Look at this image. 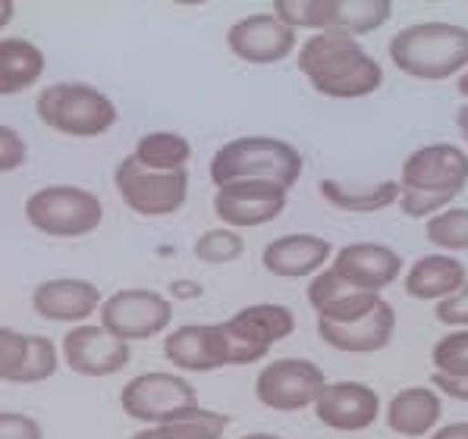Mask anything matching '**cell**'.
Wrapping results in <instances>:
<instances>
[{
	"label": "cell",
	"mask_w": 468,
	"mask_h": 439,
	"mask_svg": "<svg viewBox=\"0 0 468 439\" xmlns=\"http://www.w3.org/2000/svg\"><path fill=\"white\" fill-rule=\"evenodd\" d=\"M299 73L318 95L334 100L368 98L384 85V67L352 35L314 32L299 45Z\"/></svg>",
	"instance_id": "1"
},
{
	"label": "cell",
	"mask_w": 468,
	"mask_h": 439,
	"mask_svg": "<svg viewBox=\"0 0 468 439\" xmlns=\"http://www.w3.org/2000/svg\"><path fill=\"white\" fill-rule=\"evenodd\" d=\"M468 185V154L459 145L437 141L424 145L402 161L399 201L402 214L412 220L446 211Z\"/></svg>",
	"instance_id": "2"
},
{
	"label": "cell",
	"mask_w": 468,
	"mask_h": 439,
	"mask_svg": "<svg viewBox=\"0 0 468 439\" xmlns=\"http://www.w3.org/2000/svg\"><path fill=\"white\" fill-rule=\"evenodd\" d=\"M393 67L419 82H443L468 69V28L456 23H415L390 38Z\"/></svg>",
	"instance_id": "3"
},
{
	"label": "cell",
	"mask_w": 468,
	"mask_h": 439,
	"mask_svg": "<svg viewBox=\"0 0 468 439\" xmlns=\"http://www.w3.org/2000/svg\"><path fill=\"white\" fill-rule=\"evenodd\" d=\"M302 161L299 148L273 135H242L214 151L207 163V176L218 185L229 183H271L290 192L302 179Z\"/></svg>",
	"instance_id": "4"
},
{
	"label": "cell",
	"mask_w": 468,
	"mask_h": 439,
	"mask_svg": "<svg viewBox=\"0 0 468 439\" xmlns=\"http://www.w3.org/2000/svg\"><path fill=\"white\" fill-rule=\"evenodd\" d=\"M35 113L50 132L67 139H98L120 120L113 98L89 82L45 85L35 98Z\"/></svg>",
	"instance_id": "5"
},
{
	"label": "cell",
	"mask_w": 468,
	"mask_h": 439,
	"mask_svg": "<svg viewBox=\"0 0 468 439\" xmlns=\"http://www.w3.org/2000/svg\"><path fill=\"white\" fill-rule=\"evenodd\" d=\"M26 223L50 239H82L101 229L104 223V204L91 189L73 183L41 185L23 204Z\"/></svg>",
	"instance_id": "6"
},
{
	"label": "cell",
	"mask_w": 468,
	"mask_h": 439,
	"mask_svg": "<svg viewBox=\"0 0 468 439\" xmlns=\"http://www.w3.org/2000/svg\"><path fill=\"white\" fill-rule=\"evenodd\" d=\"M271 13L292 32H340V35H371L390 23V0H273Z\"/></svg>",
	"instance_id": "7"
},
{
	"label": "cell",
	"mask_w": 468,
	"mask_h": 439,
	"mask_svg": "<svg viewBox=\"0 0 468 439\" xmlns=\"http://www.w3.org/2000/svg\"><path fill=\"white\" fill-rule=\"evenodd\" d=\"M218 327L223 351H227V367H249L264 361L273 345L296 333V314L277 301H258V305L239 308Z\"/></svg>",
	"instance_id": "8"
},
{
	"label": "cell",
	"mask_w": 468,
	"mask_h": 439,
	"mask_svg": "<svg viewBox=\"0 0 468 439\" xmlns=\"http://www.w3.org/2000/svg\"><path fill=\"white\" fill-rule=\"evenodd\" d=\"M98 323L123 342H148L164 336L173 323V301L157 289L129 286L104 295L98 308Z\"/></svg>",
	"instance_id": "9"
},
{
	"label": "cell",
	"mask_w": 468,
	"mask_h": 439,
	"mask_svg": "<svg viewBox=\"0 0 468 439\" xmlns=\"http://www.w3.org/2000/svg\"><path fill=\"white\" fill-rule=\"evenodd\" d=\"M196 405H201L196 386L176 371L135 373L123 390H120V408H123V414L129 421L142 423V427L167 423L179 412Z\"/></svg>",
	"instance_id": "10"
},
{
	"label": "cell",
	"mask_w": 468,
	"mask_h": 439,
	"mask_svg": "<svg viewBox=\"0 0 468 439\" xmlns=\"http://www.w3.org/2000/svg\"><path fill=\"white\" fill-rule=\"evenodd\" d=\"M113 185H117V195L123 201L126 211L148 220L170 217V214L183 211V204L189 201V170L154 172L139 167L133 157H123L117 163Z\"/></svg>",
	"instance_id": "11"
},
{
	"label": "cell",
	"mask_w": 468,
	"mask_h": 439,
	"mask_svg": "<svg viewBox=\"0 0 468 439\" xmlns=\"http://www.w3.org/2000/svg\"><path fill=\"white\" fill-rule=\"evenodd\" d=\"M324 386H327V377L314 361H308V358H277V361H268L258 371L255 399L268 412L292 414L312 408Z\"/></svg>",
	"instance_id": "12"
},
{
	"label": "cell",
	"mask_w": 468,
	"mask_h": 439,
	"mask_svg": "<svg viewBox=\"0 0 468 439\" xmlns=\"http://www.w3.org/2000/svg\"><path fill=\"white\" fill-rule=\"evenodd\" d=\"M60 361L76 377H117L133 361V345L107 333L101 323H79V327H69L60 340Z\"/></svg>",
	"instance_id": "13"
},
{
	"label": "cell",
	"mask_w": 468,
	"mask_h": 439,
	"mask_svg": "<svg viewBox=\"0 0 468 439\" xmlns=\"http://www.w3.org/2000/svg\"><path fill=\"white\" fill-rule=\"evenodd\" d=\"M290 192L271 183H229L214 192V214L227 229L268 226L286 211Z\"/></svg>",
	"instance_id": "14"
},
{
	"label": "cell",
	"mask_w": 468,
	"mask_h": 439,
	"mask_svg": "<svg viewBox=\"0 0 468 439\" xmlns=\"http://www.w3.org/2000/svg\"><path fill=\"white\" fill-rule=\"evenodd\" d=\"M296 45L299 35L280 23L273 13H251V16L236 19L227 28L229 54L242 63H251V67H273V63L286 60Z\"/></svg>",
	"instance_id": "15"
},
{
	"label": "cell",
	"mask_w": 468,
	"mask_h": 439,
	"mask_svg": "<svg viewBox=\"0 0 468 439\" xmlns=\"http://www.w3.org/2000/svg\"><path fill=\"white\" fill-rule=\"evenodd\" d=\"M314 417L327 430L336 434H362L378 423L380 417V395L374 386L362 380H336L327 383L314 402Z\"/></svg>",
	"instance_id": "16"
},
{
	"label": "cell",
	"mask_w": 468,
	"mask_h": 439,
	"mask_svg": "<svg viewBox=\"0 0 468 439\" xmlns=\"http://www.w3.org/2000/svg\"><path fill=\"white\" fill-rule=\"evenodd\" d=\"M101 301H104V292H101L91 279H82V277L41 279L32 289V311L38 314L41 320L67 323V327L91 323Z\"/></svg>",
	"instance_id": "17"
},
{
	"label": "cell",
	"mask_w": 468,
	"mask_h": 439,
	"mask_svg": "<svg viewBox=\"0 0 468 439\" xmlns=\"http://www.w3.org/2000/svg\"><path fill=\"white\" fill-rule=\"evenodd\" d=\"M330 270L356 289L380 295L399 279L402 255L384 242H349L334 255Z\"/></svg>",
	"instance_id": "18"
},
{
	"label": "cell",
	"mask_w": 468,
	"mask_h": 439,
	"mask_svg": "<svg viewBox=\"0 0 468 439\" xmlns=\"http://www.w3.org/2000/svg\"><path fill=\"white\" fill-rule=\"evenodd\" d=\"M164 358L176 373H214L227 367L218 323H183L164 333Z\"/></svg>",
	"instance_id": "19"
},
{
	"label": "cell",
	"mask_w": 468,
	"mask_h": 439,
	"mask_svg": "<svg viewBox=\"0 0 468 439\" xmlns=\"http://www.w3.org/2000/svg\"><path fill=\"white\" fill-rule=\"evenodd\" d=\"M334 257V245L314 233H290L264 245L261 267L280 279H308Z\"/></svg>",
	"instance_id": "20"
},
{
	"label": "cell",
	"mask_w": 468,
	"mask_h": 439,
	"mask_svg": "<svg viewBox=\"0 0 468 439\" xmlns=\"http://www.w3.org/2000/svg\"><path fill=\"white\" fill-rule=\"evenodd\" d=\"M318 336L327 349L343 355H374L384 351L396 336V311L390 301H380L371 314L352 323H324L318 320Z\"/></svg>",
	"instance_id": "21"
},
{
	"label": "cell",
	"mask_w": 468,
	"mask_h": 439,
	"mask_svg": "<svg viewBox=\"0 0 468 439\" xmlns=\"http://www.w3.org/2000/svg\"><path fill=\"white\" fill-rule=\"evenodd\" d=\"M305 298L312 305V311L318 314V320L324 323H352L365 314H371L380 305V295L362 292L356 286L343 283L330 267H324L321 273H314L312 283L305 289Z\"/></svg>",
	"instance_id": "22"
},
{
	"label": "cell",
	"mask_w": 468,
	"mask_h": 439,
	"mask_svg": "<svg viewBox=\"0 0 468 439\" xmlns=\"http://www.w3.org/2000/svg\"><path fill=\"white\" fill-rule=\"evenodd\" d=\"M443 417V399L431 386H406V390L393 392V399L387 402L384 421L396 436L419 439L431 436L441 427Z\"/></svg>",
	"instance_id": "23"
},
{
	"label": "cell",
	"mask_w": 468,
	"mask_h": 439,
	"mask_svg": "<svg viewBox=\"0 0 468 439\" xmlns=\"http://www.w3.org/2000/svg\"><path fill=\"white\" fill-rule=\"evenodd\" d=\"M468 283V270L452 255H424L406 273V295L419 301H443Z\"/></svg>",
	"instance_id": "24"
},
{
	"label": "cell",
	"mask_w": 468,
	"mask_h": 439,
	"mask_svg": "<svg viewBox=\"0 0 468 439\" xmlns=\"http://www.w3.org/2000/svg\"><path fill=\"white\" fill-rule=\"evenodd\" d=\"M48 69V57L35 41L19 35L0 38V98H16L41 82Z\"/></svg>",
	"instance_id": "25"
},
{
	"label": "cell",
	"mask_w": 468,
	"mask_h": 439,
	"mask_svg": "<svg viewBox=\"0 0 468 439\" xmlns=\"http://www.w3.org/2000/svg\"><path fill=\"white\" fill-rule=\"evenodd\" d=\"M321 198L334 211L343 214H378L399 201V183H340V179H321Z\"/></svg>",
	"instance_id": "26"
},
{
	"label": "cell",
	"mask_w": 468,
	"mask_h": 439,
	"mask_svg": "<svg viewBox=\"0 0 468 439\" xmlns=\"http://www.w3.org/2000/svg\"><path fill=\"white\" fill-rule=\"evenodd\" d=\"M129 157L139 167L154 172H183L189 170L192 161V141L186 135L173 132V129H157V132L142 135Z\"/></svg>",
	"instance_id": "27"
},
{
	"label": "cell",
	"mask_w": 468,
	"mask_h": 439,
	"mask_svg": "<svg viewBox=\"0 0 468 439\" xmlns=\"http://www.w3.org/2000/svg\"><path fill=\"white\" fill-rule=\"evenodd\" d=\"M192 255L201 264H211V267H223V264H233L246 255V239H242L236 229L227 226H214L205 229L192 245Z\"/></svg>",
	"instance_id": "28"
},
{
	"label": "cell",
	"mask_w": 468,
	"mask_h": 439,
	"mask_svg": "<svg viewBox=\"0 0 468 439\" xmlns=\"http://www.w3.org/2000/svg\"><path fill=\"white\" fill-rule=\"evenodd\" d=\"M424 235L434 248H441L443 255L450 251H468V207H450L428 220Z\"/></svg>",
	"instance_id": "29"
},
{
	"label": "cell",
	"mask_w": 468,
	"mask_h": 439,
	"mask_svg": "<svg viewBox=\"0 0 468 439\" xmlns=\"http://www.w3.org/2000/svg\"><path fill=\"white\" fill-rule=\"evenodd\" d=\"M60 364H63L60 361V349H57L54 340L28 333V349H26V364H23V377H19V386L48 383Z\"/></svg>",
	"instance_id": "30"
},
{
	"label": "cell",
	"mask_w": 468,
	"mask_h": 439,
	"mask_svg": "<svg viewBox=\"0 0 468 439\" xmlns=\"http://www.w3.org/2000/svg\"><path fill=\"white\" fill-rule=\"evenodd\" d=\"M431 361H434V373L468 377V329H452L441 336L431 349Z\"/></svg>",
	"instance_id": "31"
},
{
	"label": "cell",
	"mask_w": 468,
	"mask_h": 439,
	"mask_svg": "<svg viewBox=\"0 0 468 439\" xmlns=\"http://www.w3.org/2000/svg\"><path fill=\"white\" fill-rule=\"evenodd\" d=\"M28 349V333L13 327H0V383L19 386Z\"/></svg>",
	"instance_id": "32"
},
{
	"label": "cell",
	"mask_w": 468,
	"mask_h": 439,
	"mask_svg": "<svg viewBox=\"0 0 468 439\" xmlns=\"http://www.w3.org/2000/svg\"><path fill=\"white\" fill-rule=\"evenodd\" d=\"M26 161H28L26 139L13 126H4V122H0V176H4V172L23 170Z\"/></svg>",
	"instance_id": "33"
},
{
	"label": "cell",
	"mask_w": 468,
	"mask_h": 439,
	"mask_svg": "<svg viewBox=\"0 0 468 439\" xmlns=\"http://www.w3.org/2000/svg\"><path fill=\"white\" fill-rule=\"evenodd\" d=\"M0 439H45V427L26 412H0Z\"/></svg>",
	"instance_id": "34"
},
{
	"label": "cell",
	"mask_w": 468,
	"mask_h": 439,
	"mask_svg": "<svg viewBox=\"0 0 468 439\" xmlns=\"http://www.w3.org/2000/svg\"><path fill=\"white\" fill-rule=\"evenodd\" d=\"M434 318L443 323V327L452 329H468V283L459 292H452L450 298L437 301Z\"/></svg>",
	"instance_id": "35"
},
{
	"label": "cell",
	"mask_w": 468,
	"mask_h": 439,
	"mask_svg": "<svg viewBox=\"0 0 468 439\" xmlns=\"http://www.w3.org/2000/svg\"><path fill=\"white\" fill-rule=\"evenodd\" d=\"M431 390L446 399L468 402V377H446V373H431Z\"/></svg>",
	"instance_id": "36"
},
{
	"label": "cell",
	"mask_w": 468,
	"mask_h": 439,
	"mask_svg": "<svg viewBox=\"0 0 468 439\" xmlns=\"http://www.w3.org/2000/svg\"><path fill=\"white\" fill-rule=\"evenodd\" d=\"M428 439H468V421L443 423V427H437Z\"/></svg>",
	"instance_id": "37"
},
{
	"label": "cell",
	"mask_w": 468,
	"mask_h": 439,
	"mask_svg": "<svg viewBox=\"0 0 468 439\" xmlns=\"http://www.w3.org/2000/svg\"><path fill=\"white\" fill-rule=\"evenodd\" d=\"M173 295H176V298H198L201 295V286L198 283H189V279H176V283H173V289H170Z\"/></svg>",
	"instance_id": "38"
},
{
	"label": "cell",
	"mask_w": 468,
	"mask_h": 439,
	"mask_svg": "<svg viewBox=\"0 0 468 439\" xmlns=\"http://www.w3.org/2000/svg\"><path fill=\"white\" fill-rule=\"evenodd\" d=\"M16 19V0H0V32Z\"/></svg>",
	"instance_id": "39"
},
{
	"label": "cell",
	"mask_w": 468,
	"mask_h": 439,
	"mask_svg": "<svg viewBox=\"0 0 468 439\" xmlns=\"http://www.w3.org/2000/svg\"><path fill=\"white\" fill-rule=\"evenodd\" d=\"M456 129H459V135H463L465 145H468V104H463L456 110Z\"/></svg>",
	"instance_id": "40"
},
{
	"label": "cell",
	"mask_w": 468,
	"mask_h": 439,
	"mask_svg": "<svg viewBox=\"0 0 468 439\" xmlns=\"http://www.w3.org/2000/svg\"><path fill=\"white\" fill-rule=\"evenodd\" d=\"M129 439H167V436H164V434H161V430H157V427H142L139 434H133V436H129Z\"/></svg>",
	"instance_id": "41"
},
{
	"label": "cell",
	"mask_w": 468,
	"mask_h": 439,
	"mask_svg": "<svg viewBox=\"0 0 468 439\" xmlns=\"http://www.w3.org/2000/svg\"><path fill=\"white\" fill-rule=\"evenodd\" d=\"M456 91H459V95L465 98V104H468V69H465L463 76H459V82H456Z\"/></svg>",
	"instance_id": "42"
},
{
	"label": "cell",
	"mask_w": 468,
	"mask_h": 439,
	"mask_svg": "<svg viewBox=\"0 0 468 439\" xmlns=\"http://www.w3.org/2000/svg\"><path fill=\"white\" fill-rule=\"evenodd\" d=\"M239 439H283V436H277V434H246Z\"/></svg>",
	"instance_id": "43"
}]
</instances>
